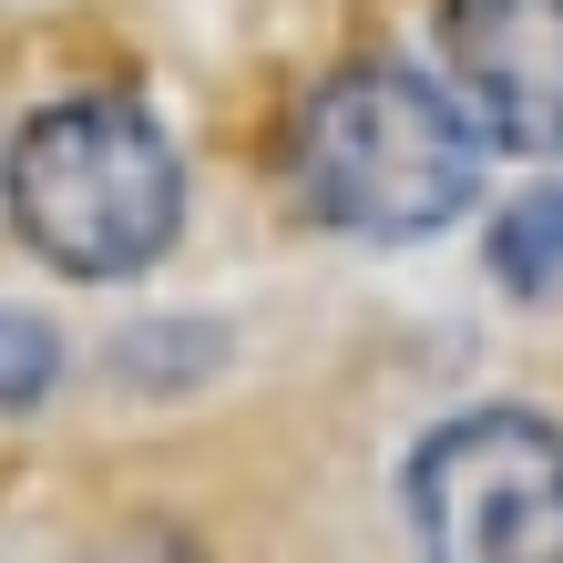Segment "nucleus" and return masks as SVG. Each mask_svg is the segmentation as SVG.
I'll list each match as a JSON object with an SVG mask.
<instances>
[{"mask_svg":"<svg viewBox=\"0 0 563 563\" xmlns=\"http://www.w3.org/2000/svg\"><path fill=\"white\" fill-rule=\"evenodd\" d=\"M0 195H11L21 246L62 277H134L185 225V164L164 144V123L123 92L31 113Z\"/></svg>","mask_w":563,"mask_h":563,"instance_id":"f257e3e1","label":"nucleus"},{"mask_svg":"<svg viewBox=\"0 0 563 563\" xmlns=\"http://www.w3.org/2000/svg\"><path fill=\"white\" fill-rule=\"evenodd\" d=\"M297 185H308V206L328 225L410 246V236H441L482 195V134L441 82L358 62L297 123Z\"/></svg>","mask_w":563,"mask_h":563,"instance_id":"f03ea898","label":"nucleus"},{"mask_svg":"<svg viewBox=\"0 0 563 563\" xmlns=\"http://www.w3.org/2000/svg\"><path fill=\"white\" fill-rule=\"evenodd\" d=\"M441 563H563V430L543 410H461L400 472Z\"/></svg>","mask_w":563,"mask_h":563,"instance_id":"7ed1b4c3","label":"nucleus"},{"mask_svg":"<svg viewBox=\"0 0 563 563\" xmlns=\"http://www.w3.org/2000/svg\"><path fill=\"white\" fill-rule=\"evenodd\" d=\"M441 62L472 134L512 154H563V0H451Z\"/></svg>","mask_w":563,"mask_h":563,"instance_id":"20e7f679","label":"nucleus"},{"mask_svg":"<svg viewBox=\"0 0 563 563\" xmlns=\"http://www.w3.org/2000/svg\"><path fill=\"white\" fill-rule=\"evenodd\" d=\"M492 277L512 297H563V185H533L492 225Z\"/></svg>","mask_w":563,"mask_h":563,"instance_id":"39448f33","label":"nucleus"},{"mask_svg":"<svg viewBox=\"0 0 563 563\" xmlns=\"http://www.w3.org/2000/svg\"><path fill=\"white\" fill-rule=\"evenodd\" d=\"M52 379H62V339H52L42 318H0V400L31 410Z\"/></svg>","mask_w":563,"mask_h":563,"instance_id":"423d86ee","label":"nucleus"},{"mask_svg":"<svg viewBox=\"0 0 563 563\" xmlns=\"http://www.w3.org/2000/svg\"><path fill=\"white\" fill-rule=\"evenodd\" d=\"M103 563H195V553H185V533H123Z\"/></svg>","mask_w":563,"mask_h":563,"instance_id":"0eeeda50","label":"nucleus"}]
</instances>
